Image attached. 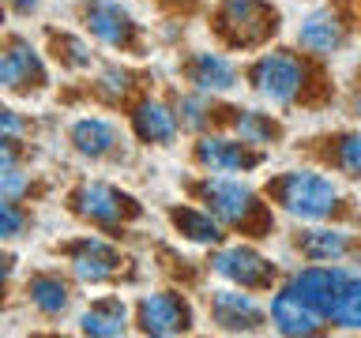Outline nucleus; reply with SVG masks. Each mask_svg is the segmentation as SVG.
<instances>
[{"mask_svg":"<svg viewBox=\"0 0 361 338\" xmlns=\"http://www.w3.org/2000/svg\"><path fill=\"white\" fill-rule=\"evenodd\" d=\"M275 192H279L282 211L293 214V218H305V222L327 218V214L338 207V188L327 177H320V173H309V169L286 173L279 180Z\"/></svg>","mask_w":361,"mask_h":338,"instance_id":"obj_1","label":"nucleus"},{"mask_svg":"<svg viewBox=\"0 0 361 338\" xmlns=\"http://www.w3.org/2000/svg\"><path fill=\"white\" fill-rule=\"evenodd\" d=\"M252 83H256V90L264 98H271V101H293L298 98V90L305 87V68H301V61L293 53H267V56H259L256 61V68H252Z\"/></svg>","mask_w":361,"mask_h":338,"instance_id":"obj_2","label":"nucleus"},{"mask_svg":"<svg viewBox=\"0 0 361 338\" xmlns=\"http://www.w3.org/2000/svg\"><path fill=\"white\" fill-rule=\"evenodd\" d=\"M219 27L233 45H256L275 30V11L264 0H226Z\"/></svg>","mask_w":361,"mask_h":338,"instance_id":"obj_3","label":"nucleus"},{"mask_svg":"<svg viewBox=\"0 0 361 338\" xmlns=\"http://www.w3.org/2000/svg\"><path fill=\"white\" fill-rule=\"evenodd\" d=\"M214 270H219L222 278L237 282V286H245V289H264V286H271V278H275V267L245 244H233V248H226V252L214 256Z\"/></svg>","mask_w":361,"mask_h":338,"instance_id":"obj_4","label":"nucleus"},{"mask_svg":"<svg viewBox=\"0 0 361 338\" xmlns=\"http://www.w3.org/2000/svg\"><path fill=\"white\" fill-rule=\"evenodd\" d=\"M140 331L143 334H177L188 331V304L177 293H151L140 301Z\"/></svg>","mask_w":361,"mask_h":338,"instance_id":"obj_5","label":"nucleus"},{"mask_svg":"<svg viewBox=\"0 0 361 338\" xmlns=\"http://www.w3.org/2000/svg\"><path fill=\"white\" fill-rule=\"evenodd\" d=\"M343 286H346V275L338 267H309V270H301V275L293 278L290 289L298 293L301 301H309L320 315H331Z\"/></svg>","mask_w":361,"mask_h":338,"instance_id":"obj_6","label":"nucleus"},{"mask_svg":"<svg viewBox=\"0 0 361 338\" xmlns=\"http://www.w3.org/2000/svg\"><path fill=\"white\" fill-rule=\"evenodd\" d=\"M203 196H207L214 218H222L230 225L248 222V218H252V211H256V196L241 184V180H207Z\"/></svg>","mask_w":361,"mask_h":338,"instance_id":"obj_7","label":"nucleus"},{"mask_svg":"<svg viewBox=\"0 0 361 338\" xmlns=\"http://www.w3.org/2000/svg\"><path fill=\"white\" fill-rule=\"evenodd\" d=\"M271 320L282 334H316L320 331V312L312 308L309 301H301L293 289L275 293L271 301Z\"/></svg>","mask_w":361,"mask_h":338,"instance_id":"obj_8","label":"nucleus"},{"mask_svg":"<svg viewBox=\"0 0 361 338\" xmlns=\"http://www.w3.org/2000/svg\"><path fill=\"white\" fill-rule=\"evenodd\" d=\"M124 203H128V199H124L117 188L102 184V180H90V184H83L75 192V211L83 214V218H90V222H102V225L121 222Z\"/></svg>","mask_w":361,"mask_h":338,"instance_id":"obj_9","label":"nucleus"},{"mask_svg":"<svg viewBox=\"0 0 361 338\" xmlns=\"http://www.w3.org/2000/svg\"><path fill=\"white\" fill-rule=\"evenodd\" d=\"M117 252L106 244V241H94V237H87V241L75 244L72 252V270L79 282H90V286H98V282L113 278V270H117Z\"/></svg>","mask_w":361,"mask_h":338,"instance_id":"obj_10","label":"nucleus"},{"mask_svg":"<svg viewBox=\"0 0 361 338\" xmlns=\"http://www.w3.org/2000/svg\"><path fill=\"white\" fill-rule=\"evenodd\" d=\"M211 308H214V320H219L226 331H256V327L264 323V312H259V304L248 297V293L222 289V293H214Z\"/></svg>","mask_w":361,"mask_h":338,"instance_id":"obj_11","label":"nucleus"},{"mask_svg":"<svg viewBox=\"0 0 361 338\" xmlns=\"http://www.w3.org/2000/svg\"><path fill=\"white\" fill-rule=\"evenodd\" d=\"M87 27L106 45H128L132 42L128 11H124L121 4H113V0H94V4H87Z\"/></svg>","mask_w":361,"mask_h":338,"instance_id":"obj_12","label":"nucleus"},{"mask_svg":"<svg viewBox=\"0 0 361 338\" xmlns=\"http://www.w3.org/2000/svg\"><path fill=\"white\" fill-rule=\"evenodd\" d=\"M196 158L207 169L214 173H233V169H252L259 162L256 151H248L245 143H233V139H219V135H211V139H203L196 146Z\"/></svg>","mask_w":361,"mask_h":338,"instance_id":"obj_13","label":"nucleus"},{"mask_svg":"<svg viewBox=\"0 0 361 338\" xmlns=\"http://www.w3.org/2000/svg\"><path fill=\"white\" fill-rule=\"evenodd\" d=\"M45 72H42V61L34 56V49H27L23 42H16L11 49L0 56V87L8 90H27L34 83H42Z\"/></svg>","mask_w":361,"mask_h":338,"instance_id":"obj_14","label":"nucleus"},{"mask_svg":"<svg viewBox=\"0 0 361 338\" xmlns=\"http://www.w3.org/2000/svg\"><path fill=\"white\" fill-rule=\"evenodd\" d=\"M343 38H346V30L331 11H316V15L301 23V45L309 53H335L343 45Z\"/></svg>","mask_w":361,"mask_h":338,"instance_id":"obj_15","label":"nucleus"},{"mask_svg":"<svg viewBox=\"0 0 361 338\" xmlns=\"http://www.w3.org/2000/svg\"><path fill=\"white\" fill-rule=\"evenodd\" d=\"M135 135L143 143H169L177 135V120L162 101H143L135 109Z\"/></svg>","mask_w":361,"mask_h":338,"instance_id":"obj_16","label":"nucleus"},{"mask_svg":"<svg viewBox=\"0 0 361 338\" xmlns=\"http://www.w3.org/2000/svg\"><path fill=\"white\" fill-rule=\"evenodd\" d=\"M72 143L79 154H90V158H102L106 151H113V143H117V128H113L109 120H79L72 128Z\"/></svg>","mask_w":361,"mask_h":338,"instance_id":"obj_17","label":"nucleus"},{"mask_svg":"<svg viewBox=\"0 0 361 338\" xmlns=\"http://www.w3.org/2000/svg\"><path fill=\"white\" fill-rule=\"evenodd\" d=\"M192 83L200 90H230L237 83V72L219 53H200L196 61H192Z\"/></svg>","mask_w":361,"mask_h":338,"instance_id":"obj_18","label":"nucleus"},{"mask_svg":"<svg viewBox=\"0 0 361 338\" xmlns=\"http://www.w3.org/2000/svg\"><path fill=\"white\" fill-rule=\"evenodd\" d=\"M83 334H98V338H113L124 331V304L121 301H98L90 312H83L79 320Z\"/></svg>","mask_w":361,"mask_h":338,"instance_id":"obj_19","label":"nucleus"},{"mask_svg":"<svg viewBox=\"0 0 361 338\" xmlns=\"http://www.w3.org/2000/svg\"><path fill=\"white\" fill-rule=\"evenodd\" d=\"M301 252L309 259H320V263H331V259H343L350 252V237L338 230H312L301 237Z\"/></svg>","mask_w":361,"mask_h":338,"instance_id":"obj_20","label":"nucleus"},{"mask_svg":"<svg viewBox=\"0 0 361 338\" xmlns=\"http://www.w3.org/2000/svg\"><path fill=\"white\" fill-rule=\"evenodd\" d=\"M30 301L38 304L42 312H64V304H68V289H64V282L61 278H53V275H38V278H30Z\"/></svg>","mask_w":361,"mask_h":338,"instance_id":"obj_21","label":"nucleus"},{"mask_svg":"<svg viewBox=\"0 0 361 338\" xmlns=\"http://www.w3.org/2000/svg\"><path fill=\"white\" fill-rule=\"evenodd\" d=\"M169 218H173V225L188 237V241H200V244L219 241V225H214V218H207V214L188 211V207H177L173 214H169Z\"/></svg>","mask_w":361,"mask_h":338,"instance_id":"obj_22","label":"nucleus"},{"mask_svg":"<svg viewBox=\"0 0 361 338\" xmlns=\"http://www.w3.org/2000/svg\"><path fill=\"white\" fill-rule=\"evenodd\" d=\"M331 320L338 327H354V331L361 327V278H346V286L331 308Z\"/></svg>","mask_w":361,"mask_h":338,"instance_id":"obj_23","label":"nucleus"},{"mask_svg":"<svg viewBox=\"0 0 361 338\" xmlns=\"http://www.w3.org/2000/svg\"><path fill=\"white\" fill-rule=\"evenodd\" d=\"M237 132H241V143H267L271 132H275V124H271L264 113H241L237 117Z\"/></svg>","mask_w":361,"mask_h":338,"instance_id":"obj_24","label":"nucleus"},{"mask_svg":"<svg viewBox=\"0 0 361 338\" xmlns=\"http://www.w3.org/2000/svg\"><path fill=\"white\" fill-rule=\"evenodd\" d=\"M338 165H343V173L361 177V132L346 135V139L338 143Z\"/></svg>","mask_w":361,"mask_h":338,"instance_id":"obj_25","label":"nucleus"},{"mask_svg":"<svg viewBox=\"0 0 361 338\" xmlns=\"http://www.w3.org/2000/svg\"><path fill=\"white\" fill-rule=\"evenodd\" d=\"M19 230H23V211L11 207V203H0V241L16 237Z\"/></svg>","mask_w":361,"mask_h":338,"instance_id":"obj_26","label":"nucleus"},{"mask_svg":"<svg viewBox=\"0 0 361 338\" xmlns=\"http://www.w3.org/2000/svg\"><path fill=\"white\" fill-rule=\"evenodd\" d=\"M23 192H27V177L16 173V165L0 169V196H23Z\"/></svg>","mask_w":361,"mask_h":338,"instance_id":"obj_27","label":"nucleus"},{"mask_svg":"<svg viewBox=\"0 0 361 338\" xmlns=\"http://www.w3.org/2000/svg\"><path fill=\"white\" fill-rule=\"evenodd\" d=\"M23 128H27V124H23L16 113H11V109H0V143H8V139H16V135H23Z\"/></svg>","mask_w":361,"mask_h":338,"instance_id":"obj_28","label":"nucleus"},{"mask_svg":"<svg viewBox=\"0 0 361 338\" xmlns=\"http://www.w3.org/2000/svg\"><path fill=\"white\" fill-rule=\"evenodd\" d=\"M61 45L68 49V61H72V64H87V61H90V56L83 53V45H79V42H72V38H61Z\"/></svg>","mask_w":361,"mask_h":338,"instance_id":"obj_29","label":"nucleus"},{"mask_svg":"<svg viewBox=\"0 0 361 338\" xmlns=\"http://www.w3.org/2000/svg\"><path fill=\"white\" fill-rule=\"evenodd\" d=\"M106 83H109V90H128V72H117V68H113V72H106Z\"/></svg>","mask_w":361,"mask_h":338,"instance_id":"obj_30","label":"nucleus"},{"mask_svg":"<svg viewBox=\"0 0 361 338\" xmlns=\"http://www.w3.org/2000/svg\"><path fill=\"white\" fill-rule=\"evenodd\" d=\"M180 109H188V124H192V128H196V124L203 120V106H200V101H180Z\"/></svg>","mask_w":361,"mask_h":338,"instance_id":"obj_31","label":"nucleus"},{"mask_svg":"<svg viewBox=\"0 0 361 338\" xmlns=\"http://www.w3.org/2000/svg\"><path fill=\"white\" fill-rule=\"evenodd\" d=\"M11 165H16V151L8 143H0V169H11Z\"/></svg>","mask_w":361,"mask_h":338,"instance_id":"obj_32","label":"nucleus"},{"mask_svg":"<svg viewBox=\"0 0 361 338\" xmlns=\"http://www.w3.org/2000/svg\"><path fill=\"white\" fill-rule=\"evenodd\" d=\"M11 267H16V259H11V256H0V289H4V282H8V275H11Z\"/></svg>","mask_w":361,"mask_h":338,"instance_id":"obj_33","label":"nucleus"},{"mask_svg":"<svg viewBox=\"0 0 361 338\" xmlns=\"http://www.w3.org/2000/svg\"><path fill=\"white\" fill-rule=\"evenodd\" d=\"M16 4H19L23 11H27V8H34V4H38V0H16Z\"/></svg>","mask_w":361,"mask_h":338,"instance_id":"obj_34","label":"nucleus"}]
</instances>
